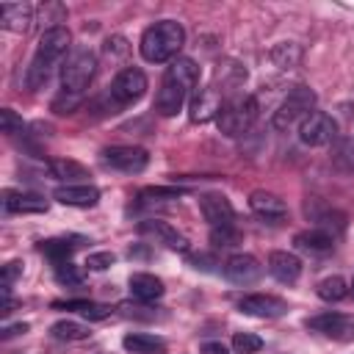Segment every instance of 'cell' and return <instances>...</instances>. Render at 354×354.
<instances>
[{"label":"cell","instance_id":"obj_1","mask_svg":"<svg viewBox=\"0 0 354 354\" xmlns=\"http://www.w3.org/2000/svg\"><path fill=\"white\" fill-rule=\"evenodd\" d=\"M199 83V66L194 58H174L163 77H160V86H158V94H155V111L160 116H177L188 100V94L196 88Z\"/></svg>","mask_w":354,"mask_h":354},{"label":"cell","instance_id":"obj_2","mask_svg":"<svg viewBox=\"0 0 354 354\" xmlns=\"http://www.w3.org/2000/svg\"><path fill=\"white\" fill-rule=\"evenodd\" d=\"M69 44H72V36H69L66 25L50 28V30L41 33V39H39V44H36V53H33V58H30V66H28V72H25L28 88L36 91V88H41V86L50 80L53 69H55L58 64H64V55H66Z\"/></svg>","mask_w":354,"mask_h":354},{"label":"cell","instance_id":"obj_3","mask_svg":"<svg viewBox=\"0 0 354 354\" xmlns=\"http://www.w3.org/2000/svg\"><path fill=\"white\" fill-rule=\"evenodd\" d=\"M185 44V30L177 19H160L155 25H149L144 33H141V41H138V53L144 61L149 64H166V61H174L180 58L177 53L183 50Z\"/></svg>","mask_w":354,"mask_h":354},{"label":"cell","instance_id":"obj_4","mask_svg":"<svg viewBox=\"0 0 354 354\" xmlns=\"http://www.w3.org/2000/svg\"><path fill=\"white\" fill-rule=\"evenodd\" d=\"M94 75H97V55H94V50L75 47L66 55V61L61 64V91L83 97L88 83L94 80Z\"/></svg>","mask_w":354,"mask_h":354},{"label":"cell","instance_id":"obj_5","mask_svg":"<svg viewBox=\"0 0 354 354\" xmlns=\"http://www.w3.org/2000/svg\"><path fill=\"white\" fill-rule=\"evenodd\" d=\"M315 91L310 88V86H293L285 97H282V102L277 105V111H274V116H271V124H274V130H288V127H293V124H301L313 111H315Z\"/></svg>","mask_w":354,"mask_h":354},{"label":"cell","instance_id":"obj_6","mask_svg":"<svg viewBox=\"0 0 354 354\" xmlns=\"http://www.w3.org/2000/svg\"><path fill=\"white\" fill-rule=\"evenodd\" d=\"M257 111H260V105H257L254 97L238 94V97H232V100H227V102L221 105V113H218L216 124H218V130H221L224 136L238 138V136H243V133L254 124Z\"/></svg>","mask_w":354,"mask_h":354},{"label":"cell","instance_id":"obj_7","mask_svg":"<svg viewBox=\"0 0 354 354\" xmlns=\"http://www.w3.org/2000/svg\"><path fill=\"white\" fill-rule=\"evenodd\" d=\"M147 91V75L138 66H124L116 72V77L108 86V97L113 100V105H130L136 100H141Z\"/></svg>","mask_w":354,"mask_h":354},{"label":"cell","instance_id":"obj_8","mask_svg":"<svg viewBox=\"0 0 354 354\" xmlns=\"http://www.w3.org/2000/svg\"><path fill=\"white\" fill-rule=\"evenodd\" d=\"M304 326L310 332H318L329 340H337V343H351L354 340V315L351 313H318L313 318L304 321Z\"/></svg>","mask_w":354,"mask_h":354},{"label":"cell","instance_id":"obj_9","mask_svg":"<svg viewBox=\"0 0 354 354\" xmlns=\"http://www.w3.org/2000/svg\"><path fill=\"white\" fill-rule=\"evenodd\" d=\"M100 160L116 171H124V174H138L147 169L149 163V152L144 147H127V144H113V147H105L100 152Z\"/></svg>","mask_w":354,"mask_h":354},{"label":"cell","instance_id":"obj_10","mask_svg":"<svg viewBox=\"0 0 354 354\" xmlns=\"http://www.w3.org/2000/svg\"><path fill=\"white\" fill-rule=\"evenodd\" d=\"M199 210L205 216V221L210 224V230H232L235 227V207L232 202L218 194V191H207L199 196Z\"/></svg>","mask_w":354,"mask_h":354},{"label":"cell","instance_id":"obj_11","mask_svg":"<svg viewBox=\"0 0 354 354\" xmlns=\"http://www.w3.org/2000/svg\"><path fill=\"white\" fill-rule=\"evenodd\" d=\"M335 133H337V122L324 111H313L299 124V141L304 147H324L335 138Z\"/></svg>","mask_w":354,"mask_h":354},{"label":"cell","instance_id":"obj_12","mask_svg":"<svg viewBox=\"0 0 354 354\" xmlns=\"http://www.w3.org/2000/svg\"><path fill=\"white\" fill-rule=\"evenodd\" d=\"M238 310L243 315H252V318H279L288 313V301L279 299V296H271V293H249L238 301Z\"/></svg>","mask_w":354,"mask_h":354},{"label":"cell","instance_id":"obj_13","mask_svg":"<svg viewBox=\"0 0 354 354\" xmlns=\"http://www.w3.org/2000/svg\"><path fill=\"white\" fill-rule=\"evenodd\" d=\"M224 277L232 285H252V282H257L263 277V266H260V260L254 254L238 252L224 263Z\"/></svg>","mask_w":354,"mask_h":354},{"label":"cell","instance_id":"obj_14","mask_svg":"<svg viewBox=\"0 0 354 354\" xmlns=\"http://www.w3.org/2000/svg\"><path fill=\"white\" fill-rule=\"evenodd\" d=\"M221 88L216 86H202L196 91V97L191 100V111H188V119L191 122H210V119H218L221 113Z\"/></svg>","mask_w":354,"mask_h":354},{"label":"cell","instance_id":"obj_15","mask_svg":"<svg viewBox=\"0 0 354 354\" xmlns=\"http://www.w3.org/2000/svg\"><path fill=\"white\" fill-rule=\"evenodd\" d=\"M249 210H252L257 218L271 221V224L288 218V205H285V199L277 196V194H271V191H252V194H249Z\"/></svg>","mask_w":354,"mask_h":354},{"label":"cell","instance_id":"obj_16","mask_svg":"<svg viewBox=\"0 0 354 354\" xmlns=\"http://www.w3.org/2000/svg\"><path fill=\"white\" fill-rule=\"evenodd\" d=\"M138 232L141 235H152L158 243H163L166 249H174V252H188V238L183 232H177L169 221H160V218H147L138 224Z\"/></svg>","mask_w":354,"mask_h":354},{"label":"cell","instance_id":"obj_17","mask_svg":"<svg viewBox=\"0 0 354 354\" xmlns=\"http://www.w3.org/2000/svg\"><path fill=\"white\" fill-rule=\"evenodd\" d=\"M53 199L66 205V207H94L100 202V188L91 183H80V185H58L53 191Z\"/></svg>","mask_w":354,"mask_h":354},{"label":"cell","instance_id":"obj_18","mask_svg":"<svg viewBox=\"0 0 354 354\" xmlns=\"http://www.w3.org/2000/svg\"><path fill=\"white\" fill-rule=\"evenodd\" d=\"M268 274H271L277 282H282V285H293V282L301 277V260H299L293 252L277 249V252L268 254Z\"/></svg>","mask_w":354,"mask_h":354},{"label":"cell","instance_id":"obj_19","mask_svg":"<svg viewBox=\"0 0 354 354\" xmlns=\"http://www.w3.org/2000/svg\"><path fill=\"white\" fill-rule=\"evenodd\" d=\"M0 25L11 33H28L30 25H33V6H28V3H3Z\"/></svg>","mask_w":354,"mask_h":354},{"label":"cell","instance_id":"obj_20","mask_svg":"<svg viewBox=\"0 0 354 354\" xmlns=\"http://www.w3.org/2000/svg\"><path fill=\"white\" fill-rule=\"evenodd\" d=\"M335 232L326 230V227H310L304 232H299L293 238V243L301 249V252H310V254H324V252H332L335 249Z\"/></svg>","mask_w":354,"mask_h":354},{"label":"cell","instance_id":"obj_21","mask_svg":"<svg viewBox=\"0 0 354 354\" xmlns=\"http://www.w3.org/2000/svg\"><path fill=\"white\" fill-rule=\"evenodd\" d=\"M50 205L39 194L28 191H3V210L6 213H44Z\"/></svg>","mask_w":354,"mask_h":354},{"label":"cell","instance_id":"obj_22","mask_svg":"<svg viewBox=\"0 0 354 354\" xmlns=\"http://www.w3.org/2000/svg\"><path fill=\"white\" fill-rule=\"evenodd\" d=\"M127 285H130L133 299H136V301H144V304H149V301H155V299H160V296L166 293L163 279L155 277V274H147V271L130 274V282H127Z\"/></svg>","mask_w":354,"mask_h":354},{"label":"cell","instance_id":"obj_23","mask_svg":"<svg viewBox=\"0 0 354 354\" xmlns=\"http://www.w3.org/2000/svg\"><path fill=\"white\" fill-rule=\"evenodd\" d=\"M47 171H50V177L61 180L64 185H80V183H86V177H91L88 169L72 158H53L47 163Z\"/></svg>","mask_w":354,"mask_h":354},{"label":"cell","instance_id":"obj_24","mask_svg":"<svg viewBox=\"0 0 354 354\" xmlns=\"http://www.w3.org/2000/svg\"><path fill=\"white\" fill-rule=\"evenodd\" d=\"M122 346L130 354H163L166 351V340L149 332H130L122 337Z\"/></svg>","mask_w":354,"mask_h":354},{"label":"cell","instance_id":"obj_25","mask_svg":"<svg viewBox=\"0 0 354 354\" xmlns=\"http://www.w3.org/2000/svg\"><path fill=\"white\" fill-rule=\"evenodd\" d=\"M50 335L55 337V340H88L91 337V329L86 326V324H77V321H69V318H64V321H55L53 326H50Z\"/></svg>","mask_w":354,"mask_h":354},{"label":"cell","instance_id":"obj_26","mask_svg":"<svg viewBox=\"0 0 354 354\" xmlns=\"http://www.w3.org/2000/svg\"><path fill=\"white\" fill-rule=\"evenodd\" d=\"M39 252L58 266V263H69V254L75 252V243L66 241V238H47V241H39Z\"/></svg>","mask_w":354,"mask_h":354},{"label":"cell","instance_id":"obj_27","mask_svg":"<svg viewBox=\"0 0 354 354\" xmlns=\"http://www.w3.org/2000/svg\"><path fill=\"white\" fill-rule=\"evenodd\" d=\"M348 282L343 279V277H326V279H321L318 282V288H315V293H318V299H324V301H343L346 296H348Z\"/></svg>","mask_w":354,"mask_h":354},{"label":"cell","instance_id":"obj_28","mask_svg":"<svg viewBox=\"0 0 354 354\" xmlns=\"http://www.w3.org/2000/svg\"><path fill=\"white\" fill-rule=\"evenodd\" d=\"M301 58V50L293 44V41H279L274 50H271V61L279 66V69H293Z\"/></svg>","mask_w":354,"mask_h":354},{"label":"cell","instance_id":"obj_29","mask_svg":"<svg viewBox=\"0 0 354 354\" xmlns=\"http://www.w3.org/2000/svg\"><path fill=\"white\" fill-rule=\"evenodd\" d=\"M183 196V188H174V185H152V188H144L138 194L141 205H152V202H166V199H180Z\"/></svg>","mask_w":354,"mask_h":354},{"label":"cell","instance_id":"obj_30","mask_svg":"<svg viewBox=\"0 0 354 354\" xmlns=\"http://www.w3.org/2000/svg\"><path fill=\"white\" fill-rule=\"evenodd\" d=\"M232 348H235V354H257L263 348V340L252 332H235L232 335Z\"/></svg>","mask_w":354,"mask_h":354},{"label":"cell","instance_id":"obj_31","mask_svg":"<svg viewBox=\"0 0 354 354\" xmlns=\"http://www.w3.org/2000/svg\"><path fill=\"white\" fill-rule=\"evenodd\" d=\"M55 279L61 285H66V288H75V285L83 282V271L77 266H72V263H58L55 266Z\"/></svg>","mask_w":354,"mask_h":354},{"label":"cell","instance_id":"obj_32","mask_svg":"<svg viewBox=\"0 0 354 354\" xmlns=\"http://www.w3.org/2000/svg\"><path fill=\"white\" fill-rule=\"evenodd\" d=\"M80 102H83V97L69 94V91H58L55 100H53V111H55V113H72Z\"/></svg>","mask_w":354,"mask_h":354},{"label":"cell","instance_id":"obj_33","mask_svg":"<svg viewBox=\"0 0 354 354\" xmlns=\"http://www.w3.org/2000/svg\"><path fill=\"white\" fill-rule=\"evenodd\" d=\"M22 127H25V122H22V116H17L11 108H3L0 111V130L6 133V136H14V133H22Z\"/></svg>","mask_w":354,"mask_h":354},{"label":"cell","instance_id":"obj_34","mask_svg":"<svg viewBox=\"0 0 354 354\" xmlns=\"http://www.w3.org/2000/svg\"><path fill=\"white\" fill-rule=\"evenodd\" d=\"M116 263V254L113 252H91L88 257H86V268L88 271H105V268H111Z\"/></svg>","mask_w":354,"mask_h":354},{"label":"cell","instance_id":"obj_35","mask_svg":"<svg viewBox=\"0 0 354 354\" xmlns=\"http://www.w3.org/2000/svg\"><path fill=\"white\" fill-rule=\"evenodd\" d=\"M238 241H241V235H238L235 227H232V230H210V243H213V246L227 249V246H235Z\"/></svg>","mask_w":354,"mask_h":354},{"label":"cell","instance_id":"obj_36","mask_svg":"<svg viewBox=\"0 0 354 354\" xmlns=\"http://www.w3.org/2000/svg\"><path fill=\"white\" fill-rule=\"evenodd\" d=\"M17 277H22V260H11V263H6V266H3V277H0V282H3V293H11V285H14Z\"/></svg>","mask_w":354,"mask_h":354},{"label":"cell","instance_id":"obj_37","mask_svg":"<svg viewBox=\"0 0 354 354\" xmlns=\"http://www.w3.org/2000/svg\"><path fill=\"white\" fill-rule=\"evenodd\" d=\"M113 310L108 307V304H97V301H86V310L80 313L83 318H88V321H105L108 315H111Z\"/></svg>","mask_w":354,"mask_h":354},{"label":"cell","instance_id":"obj_38","mask_svg":"<svg viewBox=\"0 0 354 354\" xmlns=\"http://www.w3.org/2000/svg\"><path fill=\"white\" fill-rule=\"evenodd\" d=\"M105 53H108L111 58H116V55H127V41H124L122 36H113V39L105 41Z\"/></svg>","mask_w":354,"mask_h":354},{"label":"cell","instance_id":"obj_39","mask_svg":"<svg viewBox=\"0 0 354 354\" xmlns=\"http://www.w3.org/2000/svg\"><path fill=\"white\" fill-rule=\"evenodd\" d=\"M28 329H30L28 324H8V326H3L0 337H3V340H8V337H14V335H25Z\"/></svg>","mask_w":354,"mask_h":354},{"label":"cell","instance_id":"obj_40","mask_svg":"<svg viewBox=\"0 0 354 354\" xmlns=\"http://www.w3.org/2000/svg\"><path fill=\"white\" fill-rule=\"evenodd\" d=\"M199 354H230V351H227V346H224V343L210 340V343H202V346H199Z\"/></svg>","mask_w":354,"mask_h":354}]
</instances>
